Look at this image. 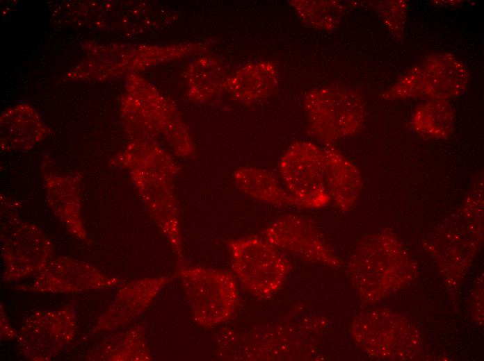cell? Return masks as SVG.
<instances>
[{
  "mask_svg": "<svg viewBox=\"0 0 484 361\" xmlns=\"http://www.w3.org/2000/svg\"><path fill=\"white\" fill-rule=\"evenodd\" d=\"M304 108L308 133L328 145L355 133L364 120L362 99L346 87H325L312 90L305 97Z\"/></svg>",
  "mask_w": 484,
  "mask_h": 361,
  "instance_id": "cell-1",
  "label": "cell"
},
{
  "mask_svg": "<svg viewBox=\"0 0 484 361\" xmlns=\"http://www.w3.org/2000/svg\"><path fill=\"white\" fill-rule=\"evenodd\" d=\"M177 274L193 319L199 326L211 328L227 321L233 316L239 301V292L231 273L202 267H182Z\"/></svg>",
  "mask_w": 484,
  "mask_h": 361,
  "instance_id": "cell-2",
  "label": "cell"
},
{
  "mask_svg": "<svg viewBox=\"0 0 484 361\" xmlns=\"http://www.w3.org/2000/svg\"><path fill=\"white\" fill-rule=\"evenodd\" d=\"M231 265L241 285L260 299L269 298L282 285L291 265L265 238L248 237L229 242Z\"/></svg>",
  "mask_w": 484,
  "mask_h": 361,
  "instance_id": "cell-3",
  "label": "cell"
},
{
  "mask_svg": "<svg viewBox=\"0 0 484 361\" xmlns=\"http://www.w3.org/2000/svg\"><path fill=\"white\" fill-rule=\"evenodd\" d=\"M278 171L296 207L320 208L328 203L325 180V152L314 143L292 144L282 156Z\"/></svg>",
  "mask_w": 484,
  "mask_h": 361,
  "instance_id": "cell-4",
  "label": "cell"
},
{
  "mask_svg": "<svg viewBox=\"0 0 484 361\" xmlns=\"http://www.w3.org/2000/svg\"><path fill=\"white\" fill-rule=\"evenodd\" d=\"M468 72L453 56H430L408 71L385 94V99H443L460 95L467 87Z\"/></svg>",
  "mask_w": 484,
  "mask_h": 361,
  "instance_id": "cell-5",
  "label": "cell"
},
{
  "mask_svg": "<svg viewBox=\"0 0 484 361\" xmlns=\"http://www.w3.org/2000/svg\"><path fill=\"white\" fill-rule=\"evenodd\" d=\"M264 238L282 252L311 262L338 265L314 226L307 219L289 215L280 217L264 231Z\"/></svg>",
  "mask_w": 484,
  "mask_h": 361,
  "instance_id": "cell-6",
  "label": "cell"
},
{
  "mask_svg": "<svg viewBox=\"0 0 484 361\" xmlns=\"http://www.w3.org/2000/svg\"><path fill=\"white\" fill-rule=\"evenodd\" d=\"M171 280L170 276L152 277L127 285L119 291L114 303L103 319V326L113 329L132 321Z\"/></svg>",
  "mask_w": 484,
  "mask_h": 361,
  "instance_id": "cell-7",
  "label": "cell"
},
{
  "mask_svg": "<svg viewBox=\"0 0 484 361\" xmlns=\"http://www.w3.org/2000/svg\"><path fill=\"white\" fill-rule=\"evenodd\" d=\"M324 152L325 180L328 195L341 210H350L361 191L360 173L337 151L328 146Z\"/></svg>",
  "mask_w": 484,
  "mask_h": 361,
  "instance_id": "cell-8",
  "label": "cell"
},
{
  "mask_svg": "<svg viewBox=\"0 0 484 361\" xmlns=\"http://www.w3.org/2000/svg\"><path fill=\"white\" fill-rule=\"evenodd\" d=\"M80 175L48 174L45 177L47 198L52 210L80 237H85L80 217Z\"/></svg>",
  "mask_w": 484,
  "mask_h": 361,
  "instance_id": "cell-9",
  "label": "cell"
},
{
  "mask_svg": "<svg viewBox=\"0 0 484 361\" xmlns=\"http://www.w3.org/2000/svg\"><path fill=\"white\" fill-rule=\"evenodd\" d=\"M6 234V241H3V252L9 262H15L17 265L24 262L27 270H33L44 265L51 255L50 242L33 224L25 222L15 224Z\"/></svg>",
  "mask_w": 484,
  "mask_h": 361,
  "instance_id": "cell-10",
  "label": "cell"
},
{
  "mask_svg": "<svg viewBox=\"0 0 484 361\" xmlns=\"http://www.w3.org/2000/svg\"><path fill=\"white\" fill-rule=\"evenodd\" d=\"M227 83V87L239 99L253 101L273 92L278 83V74L273 65L263 62L243 69Z\"/></svg>",
  "mask_w": 484,
  "mask_h": 361,
  "instance_id": "cell-11",
  "label": "cell"
},
{
  "mask_svg": "<svg viewBox=\"0 0 484 361\" xmlns=\"http://www.w3.org/2000/svg\"><path fill=\"white\" fill-rule=\"evenodd\" d=\"M236 178L240 187L255 199L277 207H296L284 186L270 172L244 169L237 172Z\"/></svg>",
  "mask_w": 484,
  "mask_h": 361,
  "instance_id": "cell-12",
  "label": "cell"
},
{
  "mask_svg": "<svg viewBox=\"0 0 484 361\" xmlns=\"http://www.w3.org/2000/svg\"><path fill=\"white\" fill-rule=\"evenodd\" d=\"M453 117L452 108L445 100H430L414 114L412 126L428 136L443 137L451 131Z\"/></svg>",
  "mask_w": 484,
  "mask_h": 361,
  "instance_id": "cell-13",
  "label": "cell"
},
{
  "mask_svg": "<svg viewBox=\"0 0 484 361\" xmlns=\"http://www.w3.org/2000/svg\"><path fill=\"white\" fill-rule=\"evenodd\" d=\"M294 6L300 19L306 24L330 30L337 26L342 15L343 8L335 1H293Z\"/></svg>",
  "mask_w": 484,
  "mask_h": 361,
  "instance_id": "cell-14",
  "label": "cell"
},
{
  "mask_svg": "<svg viewBox=\"0 0 484 361\" xmlns=\"http://www.w3.org/2000/svg\"><path fill=\"white\" fill-rule=\"evenodd\" d=\"M108 357L113 360H149L151 354L147 346L144 332L138 327L119 335L118 342H113Z\"/></svg>",
  "mask_w": 484,
  "mask_h": 361,
  "instance_id": "cell-15",
  "label": "cell"
},
{
  "mask_svg": "<svg viewBox=\"0 0 484 361\" xmlns=\"http://www.w3.org/2000/svg\"><path fill=\"white\" fill-rule=\"evenodd\" d=\"M376 6L386 26L397 40H401L406 19V3L404 1H385L377 2Z\"/></svg>",
  "mask_w": 484,
  "mask_h": 361,
  "instance_id": "cell-16",
  "label": "cell"
}]
</instances>
